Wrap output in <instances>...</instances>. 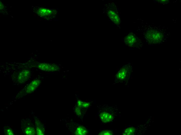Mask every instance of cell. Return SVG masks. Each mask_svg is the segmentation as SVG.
Segmentation results:
<instances>
[{
  "instance_id": "1",
  "label": "cell",
  "mask_w": 181,
  "mask_h": 135,
  "mask_svg": "<svg viewBox=\"0 0 181 135\" xmlns=\"http://www.w3.org/2000/svg\"><path fill=\"white\" fill-rule=\"evenodd\" d=\"M147 42L151 44H156L162 43L164 36L161 32L155 30H149L145 34Z\"/></svg>"
},
{
  "instance_id": "2",
  "label": "cell",
  "mask_w": 181,
  "mask_h": 135,
  "mask_svg": "<svg viewBox=\"0 0 181 135\" xmlns=\"http://www.w3.org/2000/svg\"><path fill=\"white\" fill-rule=\"evenodd\" d=\"M22 129L25 134L35 135L36 134L35 128L34 124L30 120H24L22 121Z\"/></svg>"
},
{
  "instance_id": "3",
  "label": "cell",
  "mask_w": 181,
  "mask_h": 135,
  "mask_svg": "<svg viewBox=\"0 0 181 135\" xmlns=\"http://www.w3.org/2000/svg\"><path fill=\"white\" fill-rule=\"evenodd\" d=\"M36 13L40 17L47 18H53L56 14L53 10L42 7L37 10Z\"/></svg>"
},
{
  "instance_id": "4",
  "label": "cell",
  "mask_w": 181,
  "mask_h": 135,
  "mask_svg": "<svg viewBox=\"0 0 181 135\" xmlns=\"http://www.w3.org/2000/svg\"><path fill=\"white\" fill-rule=\"evenodd\" d=\"M132 70V68L130 65L128 64L124 66L118 72L116 75L117 78L120 80L124 79L131 72Z\"/></svg>"
},
{
  "instance_id": "5",
  "label": "cell",
  "mask_w": 181,
  "mask_h": 135,
  "mask_svg": "<svg viewBox=\"0 0 181 135\" xmlns=\"http://www.w3.org/2000/svg\"><path fill=\"white\" fill-rule=\"evenodd\" d=\"M38 68L45 71H53L57 70L59 67L57 65L53 64L41 63L38 65Z\"/></svg>"
},
{
  "instance_id": "6",
  "label": "cell",
  "mask_w": 181,
  "mask_h": 135,
  "mask_svg": "<svg viewBox=\"0 0 181 135\" xmlns=\"http://www.w3.org/2000/svg\"><path fill=\"white\" fill-rule=\"evenodd\" d=\"M30 74V71L27 70H23L20 72L18 76V79L20 83H22L27 80Z\"/></svg>"
},
{
  "instance_id": "7",
  "label": "cell",
  "mask_w": 181,
  "mask_h": 135,
  "mask_svg": "<svg viewBox=\"0 0 181 135\" xmlns=\"http://www.w3.org/2000/svg\"><path fill=\"white\" fill-rule=\"evenodd\" d=\"M125 43L129 46H133L137 42V40L134 36L132 34H128L124 39Z\"/></svg>"
},
{
  "instance_id": "8",
  "label": "cell",
  "mask_w": 181,
  "mask_h": 135,
  "mask_svg": "<svg viewBox=\"0 0 181 135\" xmlns=\"http://www.w3.org/2000/svg\"><path fill=\"white\" fill-rule=\"evenodd\" d=\"M100 118L103 122L106 123L111 121L113 119V116L108 112H103L100 114Z\"/></svg>"
},
{
  "instance_id": "9",
  "label": "cell",
  "mask_w": 181,
  "mask_h": 135,
  "mask_svg": "<svg viewBox=\"0 0 181 135\" xmlns=\"http://www.w3.org/2000/svg\"><path fill=\"white\" fill-rule=\"evenodd\" d=\"M107 15L109 18L115 23L118 24L119 23L120 19L118 15L114 11L109 10L108 12Z\"/></svg>"
},
{
  "instance_id": "10",
  "label": "cell",
  "mask_w": 181,
  "mask_h": 135,
  "mask_svg": "<svg viewBox=\"0 0 181 135\" xmlns=\"http://www.w3.org/2000/svg\"><path fill=\"white\" fill-rule=\"evenodd\" d=\"M35 128L37 134H44V130L43 126L39 120L36 119H35Z\"/></svg>"
},
{
  "instance_id": "11",
  "label": "cell",
  "mask_w": 181,
  "mask_h": 135,
  "mask_svg": "<svg viewBox=\"0 0 181 135\" xmlns=\"http://www.w3.org/2000/svg\"><path fill=\"white\" fill-rule=\"evenodd\" d=\"M88 131L85 127L79 126L77 127L75 131V134L77 135H85L86 134Z\"/></svg>"
},
{
  "instance_id": "12",
  "label": "cell",
  "mask_w": 181,
  "mask_h": 135,
  "mask_svg": "<svg viewBox=\"0 0 181 135\" xmlns=\"http://www.w3.org/2000/svg\"><path fill=\"white\" fill-rule=\"evenodd\" d=\"M135 132V129L133 127H130L127 128L123 133V135H130L134 134Z\"/></svg>"
},
{
  "instance_id": "13",
  "label": "cell",
  "mask_w": 181,
  "mask_h": 135,
  "mask_svg": "<svg viewBox=\"0 0 181 135\" xmlns=\"http://www.w3.org/2000/svg\"><path fill=\"white\" fill-rule=\"evenodd\" d=\"M34 85L31 83L28 85L26 88V91L27 93H30L34 91L36 87Z\"/></svg>"
},
{
  "instance_id": "14",
  "label": "cell",
  "mask_w": 181,
  "mask_h": 135,
  "mask_svg": "<svg viewBox=\"0 0 181 135\" xmlns=\"http://www.w3.org/2000/svg\"><path fill=\"white\" fill-rule=\"evenodd\" d=\"M90 105L89 103L82 102L80 100L77 101V106L80 107H87Z\"/></svg>"
},
{
  "instance_id": "15",
  "label": "cell",
  "mask_w": 181,
  "mask_h": 135,
  "mask_svg": "<svg viewBox=\"0 0 181 135\" xmlns=\"http://www.w3.org/2000/svg\"><path fill=\"white\" fill-rule=\"evenodd\" d=\"M4 132L7 135H13V131L10 127H5L4 129Z\"/></svg>"
},
{
  "instance_id": "16",
  "label": "cell",
  "mask_w": 181,
  "mask_h": 135,
  "mask_svg": "<svg viewBox=\"0 0 181 135\" xmlns=\"http://www.w3.org/2000/svg\"><path fill=\"white\" fill-rule=\"evenodd\" d=\"M113 133L112 131L109 130H104L101 131L99 133L100 135H112Z\"/></svg>"
},
{
  "instance_id": "17",
  "label": "cell",
  "mask_w": 181,
  "mask_h": 135,
  "mask_svg": "<svg viewBox=\"0 0 181 135\" xmlns=\"http://www.w3.org/2000/svg\"><path fill=\"white\" fill-rule=\"evenodd\" d=\"M41 81L38 79L34 80L31 83L36 87L38 86L41 83Z\"/></svg>"
},
{
  "instance_id": "18",
  "label": "cell",
  "mask_w": 181,
  "mask_h": 135,
  "mask_svg": "<svg viewBox=\"0 0 181 135\" xmlns=\"http://www.w3.org/2000/svg\"><path fill=\"white\" fill-rule=\"evenodd\" d=\"M75 112L76 114L80 116L81 114V111L80 107H77L75 109Z\"/></svg>"
}]
</instances>
